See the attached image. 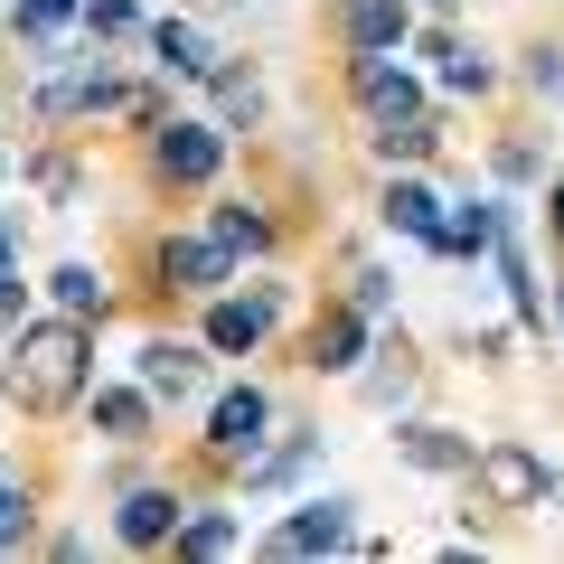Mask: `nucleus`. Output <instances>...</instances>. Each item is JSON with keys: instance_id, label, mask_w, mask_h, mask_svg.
<instances>
[{"instance_id": "25", "label": "nucleus", "mask_w": 564, "mask_h": 564, "mask_svg": "<svg viewBox=\"0 0 564 564\" xmlns=\"http://www.w3.org/2000/svg\"><path fill=\"white\" fill-rule=\"evenodd\" d=\"M433 57H443V95H489V85H499V66L470 39H433Z\"/></svg>"}, {"instance_id": "32", "label": "nucleus", "mask_w": 564, "mask_h": 564, "mask_svg": "<svg viewBox=\"0 0 564 564\" xmlns=\"http://www.w3.org/2000/svg\"><path fill=\"white\" fill-rule=\"evenodd\" d=\"M29 321V282H20V263H10V273H0V329H20Z\"/></svg>"}, {"instance_id": "28", "label": "nucleus", "mask_w": 564, "mask_h": 564, "mask_svg": "<svg viewBox=\"0 0 564 564\" xmlns=\"http://www.w3.org/2000/svg\"><path fill=\"white\" fill-rule=\"evenodd\" d=\"M85 0H20V10H10V29H20L29 47H57L66 39V20H76Z\"/></svg>"}, {"instance_id": "17", "label": "nucleus", "mask_w": 564, "mask_h": 564, "mask_svg": "<svg viewBox=\"0 0 564 564\" xmlns=\"http://www.w3.org/2000/svg\"><path fill=\"white\" fill-rule=\"evenodd\" d=\"M207 236H217V245H226V254H236V263H245V254H273V245H282V226H273V217H263V207H254V198H226V207H207Z\"/></svg>"}, {"instance_id": "9", "label": "nucleus", "mask_w": 564, "mask_h": 564, "mask_svg": "<svg viewBox=\"0 0 564 564\" xmlns=\"http://www.w3.org/2000/svg\"><path fill=\"white\" fill-rule=\"evenodd\" d=\"M348 545H358V508L348 499H302L263 536V555H348Z\"/></svg>"}, {"instance_id": "10", "label": "nucleus", "mask_w": 564, "mask_h": 564, "mask_svg": "<svg viewBox=\"0 0 564 564\" xmlns=\"http://www.w3.org/2000/svg\"><path fill=\"white\" fill-rule=\"evenodd\" d=\"M414 0H339V47L348 57H404Z\"/></svg>"}, {"instance_id": "2", "label": "nucleus", "mask_w": 564, "mask_h": 564, "mask_svg": "<svg viewBox=\"0 0 564 564\" xmlns=\"http://www.w3.org/2000/svg\"><path fill=\"white\" fill-rule=\"evenodd\" d=\"M470 489H480L489 508H508V518H527V508H555V499H564V480L545 470V452L518 443V433H499V443L470 452Z\"/></svg>"}, {"instance_id": "33", "label": "nucleus", "mask_w": 564, "mask_h": 564, "mask_svg": "<svg viewBox=\"0 0 564 564\" xmlns=\"http://www.w3.org/2000/svg\"><path fill=\"white\" fill-rule=\"evenodd\" d=\"M499 180H536V151L527 141H499Z\"/></svg>"}, {"instance_id": "8", "label": "nucleus", "mask_w": 564, "mask_h": 564, "mask_svg": "<svg viewBox=\"0 0 564 564\" xmlns=\"http://www.w3.org/2000/svg\"><path fill=\"white\" fill-rule=\"evenodd\" d=\"M151 273H161V292L207 302V292H226V282H236V254H226L217 236H161V245H151Z\"/></svg>"}, {"instance_id": "30", "label": "nucleus", "mask_w": 564, "mask_h": 564, "mask_svg": "<svg viewBox=\"0 0 564 564\" xmlns=\"http://www.w3.org/2000/svg\"><path fill=\"white\" fill-rule=\"evenodd\" d=\"M348 302H358L367 321H386V311H395V273H386V263H358V273H348Z\"/></svg>"}, {"instance_id": "6", "label": "nucleus", "mask_w": 564, "mask_h": 564, "mask_svg": "<svg viewBox=\"0 0 564 564\" xmlns=\"http://www.w3.org/2000/svg\"><path fill=\"white\" fill-rule=\"evenodd\" d=\"M367 348H377V321H367L358 302L311 311V329H302V367H311V377H358Z\"/></svg>"}, {"instance_id": "13", "label": "nucleus", "mask_w": 564, "mask_h": 564, "mask_svg": "<svg viewBox=\"0 0 564 564\" xmlns=\"http://www.w3.org/2000/svg\"><path fill=\"white\" fill-rule=\"evenodd\" d=\"M198 377H207V348H188V339H151L132 358V386L151 404H188V395H198Z\"/></svg>"}, {"instance_id": "18", "label": "nucleus", "mask_w": 564, "mask_h": 564, "mask_svg": "<svg viewBox=\"0 0 564 564\" xmlns=\"http://www.w3.org/2000/svg\"><path fill=\"white\" fill-rule=\"evenodd\" d=\"M489 254H499V282H508V302H518V321L545 329V292H536V273H527V245H518V217H508V207H499V236H489Z\"/></svg>"}, {"instance_id": "1", "label": "nucleus", "mask_w": 564, "mask_h": 564, "mask_svg": "<svg viewBox=\"0 0 564 564\" xmlns=\"http://www.w3.org/2000/svg\"><path fill=\"white\" fill-rule=\"evenodd\" d=\"M0 386L20 414H76L85 386H95V321H20L10 329V358H0Z\"/></svg>"}, {"instance_id": "16", "label": "nucleus", "mask_w": 564, "mask_h": 564, "mask_svg": "<svg viewBox=\"0 0 564 564\" xmlns=\"http://www.w3.org/2000/svg\"><path fill=\"white\" fill-rule=\"evenodd\" d=\"M85 414H95V433H113V443H151V433H161V404L141 395V386H85Z\"/></svg>"}, {"instance_id": "34", "label": "nucleus", "mask_w": 564, "mask_h": 564, "mask_svg": "<svg viewBox=\"0 0 564 564\" xmlns=\"http://www.w3.org/2000/svg\"><path fill=\"white\" fill-rule=\"evenodd\" d=\"M555 236H564V180H555Z\"/></svg>"}, {"instance_id": "4", "label": "nucleus", "mask_w": 564, "mask_h": 564, "mask_svg": "<svg viewBox=\"0 0 564 564\" xmlns=\"http://www.w3.org/2000/svg\"><path fill=\"white\" fill-rule=\"evenodd\" d=\"M273 321H282V292L273 282H254V292H207V321H198V348L207 358H254L263 339H273Z\"/></svg>"}, {"instance_id": "7", "label": "nucleus", "mask_w": 564, "mask_h": 564, "mask_svg": "<svg viewBox=\"0 0 564 564\" xmlns=\"http://www.w3.org/2000/svg\"><path fill=\"white\" fill-rule=\"evenodd\" d=\"M180 518H188V499L170 480H141V489H122L113 499V545L122 555H161L170 536H180Z\"/></svg>"}, {"instance_id": "29", "label": "nucleus", "mask_w": 564, "mask_h": 564, "mask_svg": "<svg viewBox=\"0 0 564 564\" xmlns=\"http://www.w3.org/2000/svg\"><path fill=\"white\" fill-rule=\"evenodd\" d=\"M377 358H386V367H358V395H367V404H395L404 386H414V358H404V339L377 348Z\"/></svg>"}, {"instance_id": "20", "label": "nucleus", "mask_w": 564, "mask_h": 564, "mask_svg": "<svg viewBox=\"0 0 564 564\" xmlns=\"http://www.w3.org/2000/svg\"><path fill=\"white\" fill-rule=\"evenodd\" d=\"M377 217L395 226V236H414V245H423V236H433V217H443V198H433L414 170H395V180H386V198H377Z\"/></svg>"}, {"instance_id": "15", "label": "nucleus", "mask_w": 564, "mask_h": 564, "mask_svg": "<svg viewBox=\"0 0 564 564\" xmlns=\"http://www.w3.org/2000/svg\"><path fill=\"white\" fill-rule=\"evenodd\" d=\"M489 236H499V207L489 198H443V217H433V236H423V254H443V263H480Z\"/></svg>"}, {"instance_id": "22", "label": "nucleus", "mask_w": 564, "mask_h": 564, "mask_svg": "<svg viewBox=\"0 0 564 564\" xmlns=\"http://www.w3.org/2000/svg\"><path fill=\"white\" fill-rule=\"evenodd\" d=\"M245 545V518H226V508H188L180 536H170V555H236Z\"/></svg>"}, {"instance_id": "31", "label": "nucleus", "mask_w": 564, "mask_h": 564, "mask_svg": "<svg viewBox=\"0 0 564 564\" xmlns=\"http://www.w3.org/2000/svg\"><path fill=\"white\" fill-rule=\"evenodd\" d=\"M527 85L536 95H564V47H527Z\"/></svg>"}, {"instance_id": "3", "label": "nucleus", "mask_w": 564, "mask_h": 564, "mask_svg": "<svg viewBox=\"0 0 564 564\" xmlns=\"http://www.w3.org/2000/svg\"><path fill=\"white\" fill-rule=\"evenodd\" d=\"M217 170H226V122L151 113V180L161 188H217Z\"/></svg>"}, {"instance_id": "27", "label": "nucleus", "mask_w": 564, "mask_h": 564, "mask_svg": "<svg viewBox=\"0 0 564 564\" xmlns=\"http://www.w3.org/2000/svg\"><path fill=\"white\" fill-rule=\"evenodd\" d=\"M207 85H217L226 122H245V132H254V122H263V76H254V66H217V76H207Z\"/></svg>"}, {"instance_id": "12", "label": "nucleus", "mask_w": 564, "mask_h": 564, "mask_svg": "<svg viewBox=\"0 0 564 564\" xmlns=\"http://www.w3.org/2000/svg\"><path fill=\"white\" fill-rule=\"evenodd\" d=\"M141 47H151V66H170V76H188V85H207L226 66V47L207 39L198 20H180V10H170V20H151L141 29Z\"/></svg>"}, {"instance_id": "26", "label": "nucleus", "mask_w": 564, "mask_h": 564, "mask_svg": "<svg viewBox=\"0 0 564 564\" xmlns=\"http://www.w3.org/2000/svg\"><path fill=\"white\" fill-rule=\"evenodd\" d=\"M29 536H39V499H29V480L0 470V555H29Z\"/></svg>"}, {"instance_id": "11", "label": "nucleus", "mask_w": 564, "mask_h": 564, "mask_svg": "<svg viewBox=\"0 0 564 564\" xmlns=\"http://www.w3.org/2000/svg\"><path fill=\"white\" fill-rule=\"evenodd\" d=\"M348 104H358L367 122H404V113H423V85L404 76L395 57H348Z\"/></svg>"}, {"instance_id": "14", "label": "nucleus", "mask_w": 564, "mask_h": 564, "mask_svg": "<svg viewBox=\"0 0 564 564\" xmlns=\"http://www.w3.org/2000/svg\"><path fill=\"white\" fill-rule=\"evenodd\" d=\"M386 443H395L404 470H433V480H470V452H480L470 433H452V423H395Z\"/></svg>"}, {"instance_id": "36", "label": "nucleus", "mask_w": 564, "mask_h": 564, "mask_svg": "<svg viewBox=\"0 0 564 564\" xmlns=\"http://www.w3.org/2000/svg\"><path fill=\"white\" fill-rule=\"evenodd\" d=\"M555 311H564V282H555Z\"/></svg>"}, {"instance_id": "5", "label": "nucleus", "mask_w": 564, "mask_h": 564, "mask_svg": "<svg viewBox=\"0 0 564 564\" xmlns=\"http://www.w3.org/2000/svg\"><path fill=\"white\" fill-rule=\"evenodd\" d=\"M263 433H273V395H263V386L245 377V386H226V395L207 404V433H198V452H207L217 470H245V462L263 452Z\"/></svg>"}, {"instance_id": "23", "label": "nucleus", "mask_w": 564, "mask_h": 564, "mask_svg": "<svg viewBox=\"0 0 564 564\" xmlns=\"http://www.w3.org/2000/svg\"><path fill=\"white\" fill-rule=\"evenodd\" d=\"M76 20H85V39H95V47H141L151 10H141V0H85Z\"/></svg>"}, {"instance_id": "35", "label": "nucleus", "mask_w": 564, "mask_h": 564, "mask_svg": "<svg viewBox=\"0 0 564 564\" xmlns=\"http://www.w3.org/2000/svg\"><path fill=\"white\" fill-rule=\"evenodd\" d=\"M414 10H462V0H414Z\"/></svg>"}, {"instance_id": "21", "label": "nucleus", "mask_w": 564, "mask_h": 564, "mask_svg": "<svg viewBox=\"0 0 564 564\" xmlns=\"http://www.w3.org/2000/svg\"><path fill=\"white\" fill-rule=\"evenodd\" d=\"M47 302H57L66 321H104V311H113V282H104L95 263H57V273H47Z\"/></svg>"}, {"instance_id": "19", "label": "nucleus", "mask_w": 564, "mask_h": 564, "mask_svg": "<svg viewBox=\"0 0 564 564\" xmlns=\"http://www.w3.org/2000/svg\"><path fill=\"white\" fill-rule=\"evenodd\" d=\"M367 151H377L386 170H414V161H433V151H443V122H433V113H404V122H367Z\"/></svg>"}, {"instance_id": "24", "label": "nucleus", "mask_w": 564, "mask_h": 564, "mask_svg": "<svg viewBox=\"0 0 564 564\" xmlns=\"http://www.w3.org/2000/svg\"><path fill=\"white\" fill-rule=\"evenodd\" d=\"M311 462H321V433H302V443H282V452H254L245 462V489H292Z\"/></svg>"}]
</instances>
